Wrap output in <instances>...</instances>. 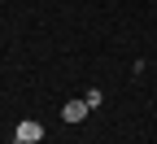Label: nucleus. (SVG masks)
Here are the masks:
<instances>
[{
    "label": "nucleus",
    "mask_w": 157,
    "mask_h": 144,
    "mask_svg": "<svg viewBox=\"0 0 157 144\" xmlns=\"http://www.w3.org/2000/svg\"><path fill=\"white\" fill-rule=\"evenodd\" d=\"M17 144H35V140H44V122H35V118H22L17 122V131H13Z\"/></svg>",
    "instance_id": "1"
},
{
    "label": "nucleus",
    "mask_w": 157,
    "mask_h": 144,
    "mask_svg": "<svg viewBox=\"0 0 157 144\" xmlns=\"http://www.w3.org/2000/svg\"><path fill=\"white\" fill-rule=\"evenodd\" d=\"M87 114H92L87 100H66V105H61V118H66V122H83Z\"/></svg>",
    "instance_id": "2"
}]
</instances>
